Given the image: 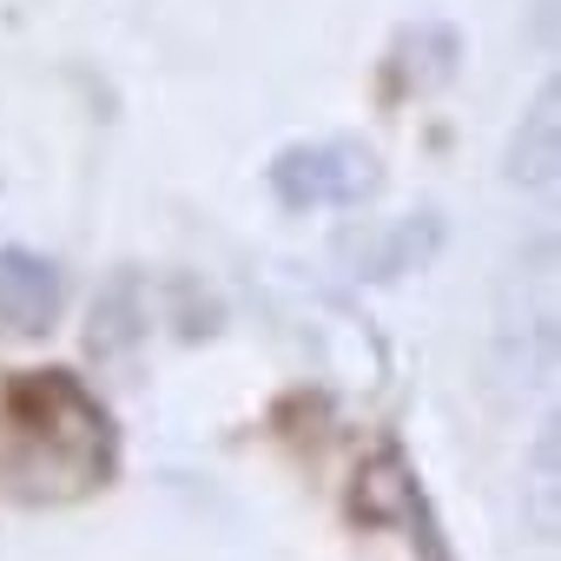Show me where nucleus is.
<instances>
[{"label": "nucleus", "instance_id": "nucleus-1", "mask_svg": "<svg viewBox=\"0 0 561 561\" xmlns=\"http://www.w3.org/2000/svg\"><path fill=\"white\" fill-rule=\"evenodd\" d=\"M119 469L113 410L73 370H21L0 390V495L73 502Z\"/></svg>", "mask_w": 561, "mask_h": 561}, {"label": "nucleus", "instance_id": "nucleus-2", "mask_svg": "<svg viewBox=\"0 0 561 561\" xmlns=\"http://www.w3.org/2000/svg\"><path fill=\"white\" fill-rule=\"evenodd\" d=\"M264 185L285 211H351L383 192V165L364 139H298L264 165Z\"/></svg>", "mask_w": 561, "mask_h": 561}, {"label": "nucleus", "instance_id": "nucleus-3", "mask_svg": "<svg viewBox=\"0 0 561 561\" xmlns=\"http://www.w3.org/2000/svg\"><path fill=\"white\" fill-rule=\"evenodd\" d=\"M60 305H67V271L47 251L27 244L0 251V324L14 337H47L60 324Z\"/></svg>", "mask_w": 561, "mask_h": 561}, {"label": "nucleus", "instance_id": "nucleus-4", "mask_svg": "<svg viewBox=\"0 0 561 561\" xmlns=\"http://www.w3.org/2000/svg\"><path fill=\"white\" fill-rule=\"evenodd\" d=\"M561 172V80H541L535 100L522 106L508 152H502V179L515 192H548Z\"/></svg>", "mask_w": 561, "mask_h": 561}, {"label": "nucleus", "instance_id": "nucleus-5", "mask_svg": "<svg viewBox=\"0 0 561 561\" xmlns=\"http://www.w3.org/2000/svg\"><path fill=\"white\" fill-rule=\"evenodd\" d=\"M436 251H443V218L436 211H410V218H390V225H377L364 238H344V257L357 264V277H370V285L423 271Z\"/></svg>", "mask_w": 561, "mask_h": 561}, {"label": "nucleus", "instance_id": "nucleus-6", "mask_svg": "<svg viewBox=\"0 0 561 561\" xmlns=\"http://www.w3.org/2000/svg\"><path fill=\"white\" fill-rule=\"evenodd\" d=\"M456 60H462V34L443 27V21H416V27H403L397 47H390V73H397V87H410V93H430V87L456 80Z\"/></svg>", "mask_w": 561, "mask_h": 561}, {"label": "nucleus", "instance_id": "nucleus-7", "mask_svg": "<svg viewBox=\"0 0 561 561\" xmlns=\"http://www.w3.org/2000/svg\"><path fill=\"white\" fill-rule=\"evenodd\" d=\"M522 522L541 541L561 535V416H548L541 436H535V449H528V469H522Z\"/></svg>", "mask_w": 561, "mask_h": 561}, {"label": "nucleus", "instance_id": "nucleus-8", "mask_svg": "<svg viewBox=\"0 0 561 561\" xmlns=\"http://www.w3.org/2000/svg\"><path fill=\"white\" fill-rule=\"evenodd\" d=\"M152 331V305H146V285L133 271H119L113 285L93 298V331H87V344L100 351V357H126L139 337Z\"/></svg>", "mask_w": 561, "mask_h": 561}, {"label": "nucleus", "instance_id": "nucleus-9", "mask_svg": "<svg viewBox=\"0 0 561 561\" xmlns=\"http://www.w3.org/2000/svg\"><path fill=\"white\" fill-rule=\"evenodd\" d=\"M397 522L410 528V548H416V561H456V548L443 541V522H436V508H430L423 482H410V489H403V502H397Z\"/></svg>", "mask_w": 561, "mask_h": 561}]
</instances>
